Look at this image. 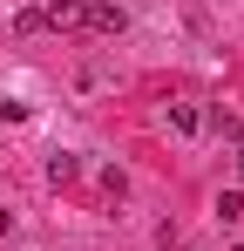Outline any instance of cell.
<instances>
[{
	"label": "cell",
	"instance_id": "1",
	"mask_svg": "<svg viewBox=\"0 0 244 251\" xmlns=\"http://www.w3.org/2000/svg\"><path fill=\"white\" fill-rule=\"evenodd\" d=\"M48 27H68V34H122V7L116 0H54L41 7Z\"/></svg>",
	"mask_w": 244,
	"mask_h": 251
},
{
	"label": "cell",
	"instance_id": "2",
	"mask_svg": "<svg viewBox=\"0 0 244 251\" xmlns=\"http://www.w3.org/2000/svg\"><path fill=\"white\" fill-rule=\"evenodd\" d=\"M170 129L197 136V129H203V109H197V102H170Z\"/></svg>",
	"mask_w": 244,
	"mask_h": 251
},
{
	"label": "cell",
	"instance_id": "3",
	"mask_svg": "<svg viewBox=\"0 0 244 251\" xmlns=\"http://www.w3.org/2000/svg\"><path fill=\"white\" fill-rule=\"evenodd\" d=\"M217 217L238 224V217H244V190H224V197H217Z\"/></svg>",
	"mask_w": 244,
	"mask_h": 251
},
{
	"label": "cell",
	"instance_id": "4",
	"mask_svg": "<svg viewBox=\"0 0 244 251\" xmlns=\"http://www.w3.org/2000/svg\"><path fill=\"white\" fill-rule=\"evenodd\" d=\"M224 143H231V156H238V170H244V123L238 116H224Z\"/></svg>",
	"mask_w": 244,
	"mask_h": 251
},
{
	"label": "cell",
	"instance_id": "5",
	"mask_svg": "<svg viewBox=\"0 0 244 251\" xmlns=\"http://www.w3.org/2000/svg\"><path fill=\"white\" fill-rule=\"evenodd\" d=\"M41 27H48V21H41V7H21V14H14V34H41Z\"/></svg>",
	"mask_w": 244,
	"mask_h": 251
},
{
	"label": "cell",
	"instance_id": "6",
	"mask_svg": "<svg viewBox=\"0 0 244 251\" xmlns=\"http://www.w3.org/2000/svg\"><path fill=\"white\" fill-rule=\"evenodd\" d=\"M75 170H81L75 156H48V176H54V183H68V176H75Z\"/></svg>",
	"mask_w": 244,
	"mask_h": 251
},
{
	"label": "cell",
	"instance_id": "7",
	"mask_svg": "<svg viewBox=\"0 0 244 251\" xmlns=\"http://www.w3.org/2000/svg\"><path fill=\"white\" fill-rule=\"evenodd\" d=\"M238 251H244V245H238Z\"/></svg>",
	"mask_w": 244,
	"mask_h": 251
}]
</instances>
